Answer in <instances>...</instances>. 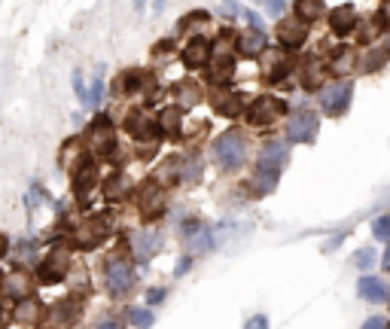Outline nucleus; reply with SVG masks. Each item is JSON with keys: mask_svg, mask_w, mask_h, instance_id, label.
Masks as SVG:
<instances>
[{"mask_svg": "<svg viewBox=\"0 0 390 329\" xmlns=\"http://www.w3.org/2000/svg\"><path fill=\"white\" fill-rule=\"evenodd\" d=\"M107 235H110V217H107V213L89 217L86 223H80L73 229V247L76 250H95Z\"/></svg>", "mask_w": 390, "mask_h": 329, "instance_id": "nucleus-4", "label": "nucleus"}, {"mask_svg": "<svg viewBox=\"0 0 390 329\" xmlns=\"http://www.w3.org/2000/svg\"><path fill=\"white\" fill-rule=\"evenodd\" d=\"M198 98H202V91H198L195 82H180L177 91H174V107H180V110L186 113L198 104Z\"/></svg>", "mask_w": 390, "mask_h": 329, "instance_id": "nucleus-28", "label": "nucleus"}, {"mask_svg": "<svg viewBox=\"0 0 390 329\" xmlns=\"http://www.w3.org/2000/svg\"><path fill=\"white\" fill-rule=\"evenodd\" d=\"M208 19H211V15L204 12V10H195V12L183 15V19L177 21V34H189V30H193V28H202V25H208Z\"/></svg>", "mask_w": 390, "mask_h": 329, "instance_id": "nucleus-35", "label": "nucleus"}, {"mask_svg": "<svg viewBox=\"0 0 390 329\" xmlns=\"http://www.w3.org/2000/svg\"><path fill=\"white\" fill-rule=\"evenodd\" d=\"M180 183H202V156L198 152L180 159Z\"/></svg>", "mask_w": 390, "mask_h": 329, "instance_id": "nucleus-29", "label": "nucleus"}, {"mask_svg": "<svg viewBox=\"0 0 390 329\" xmlns=\"http://www.w3.org/2000/svg\"><path fill=\"white\" fill-rule=\"evenodd\" d=\"M156 125H159V134H165V137H183V110L180 107H162V113H159V119H156Z\"/></svg>", "mask_w": 390, "mask_h": 329, "instance_id": "nucleus-20", "label": "nucleus"}, {"mask_svg": "<svg viewBox=\"0 0 390 329\" xmlns=\"http://www.w3.org/2000/svg\"><path fill=\"white\" fill-rule=\"evenodd\" d=\"M372 235H375L378 241L390 244V213H384V217H378L375 223H372Z\"/></svg>", "mask_w": 390, "mask_h": 329, "instance_id": "nucleus-39", "label": "nucleus"}, {"mask_svg": "<svg viewBox=\"0 0 390 329\" xmlns=\"http://www.w3.org/2000/svg\"><path fill=\"white\" fill-rule=\"evenodd\" d=\"M162 244H165V235L159 232V229H152V226L137 229V232L132 235V254L141 265H147L150 259L162 250Z\"/></svg>", "mask_w": 390, "mask_h": 329, "instance_id": "nucleus-10", "label": "nucleus"}, {"mask_svg": "<svg viewBox=\"0 0 390 329\" xmlns=\"http://www.w3.org/2000/svg\"><path fill=\"white\" fill-rule=\"evenodd\" d=\"M137 208H141L143 220H159L162 213L168 211L165 208V186L159 180H147L141 189H137Z\"/></svg>", "mask_w": 390, "mask_h": 329, "instance_id": "nucleus-6", "label": "nucleus"}, {"mask_svg": "<svg viewBox=\"0 0 390 329\" xmlns=\"http://www.w3.org/2000/svg\"><path fill=\"white\" fill-rule=\"evenodd\" d=\"M101 95H104V82L95 80V82H91V91H89V104L98 107V104H101Z\"/></svg>", "mask_w": 390, "mask_h": 329, "instance_id": "nucleus-43", "label": "nucleus"}, {"mask_svg": "<svg viewBox=\"0 0 390 329\" xmlns=\"http://www.w3.org/2000/svg\"><path fill=\"white\" fill-rule=\"evenodd\" d=\"M104 284H107V293L113 299H122L128 296L137 284V274H134V265L128 263L125 256H113L107 259V269H104Z\"/></svg>", "mask_w": 390, "mask_h": 329, "instance_id": "nucleus-2", "label": "nucleus"}, {"mask_svg": "<svg viewBox=\"0 0 390 329\" xmlns=\"http://www.w3.org/2000/svg\"><path fill=\"white\" fill-rule=\"evenodd\" d=\"M171 52H174V40H171V37H165V40H159L156 46H152V58L171 55Z\"/></svg>", "mask_w": 390, "mask_h": 329, "instance_id": "nucleus-41", "label": "nucleus"}, {"mask_svg": "<svg viewBox=\"0 0 390 329\" xmlns=\"http://www.w3.org/2000/svg\"><path fill=\"white\" fill-rule=\"evenodd\" d=\"M244 329H269V314H254L244 323Z\"/></svg>", "mask_w": 390, "mask_h": 329, "instance_id": "nucleus-44", "label": "nucleus"}, {"mask_svg": "<svg viewBox=\"0 0 390 329\" xmlns=\"http://www.w3.org/2000/svg\"><path fill=\"white\" fill-rule=\"evenodd\" d=\"M128 320H132V326H134V329H150L156 317H152V311H150V308H132V311H128Z\"/></svg>", "mask_w": 390, "mask_h": 329, "instance_id": "nucleus-38", "label": "nucleus"}, {"mask_svg": "<svg viewBox=\"0 0 390 329\" xmlns=\"http://www.w3.org/2000/svg\"><path fill=\"white\" fill-rule=\"evenodd\" d=\"M128 193H132V180L125 177V174H110V177L104 180V198L107 202H122Z\"/></svg>", "mask_w": 390, "mask_h": 329, "instance_id": "nucleus-27", "label": "nucleus"}, {"mask_svg": "<svg viewBox=\"0 0 390 329\" xmlns=\"http://www.w3.org/2000/svg\"><path fill=\"white\" fill-rule=\"evenodd\" d=\"M86 141L91 152H98V156H110V152H116V132H113L110 119L107 116H98L95 122L89 125L86 132Z\"/></svg>", "mask_w": 390, "mask_h": 329, "instance_id": "nucleus-11", "label": "nucleus"}, {"mask_svg": "<svg viewBox=\"0 0 390 329\" xmlns=\"http://www.w3.org/2000/svg\"><path fill=\"white\" fill-rule=\"evenodd\" d=\"M125 132L134 137V141H141V143H156V137H159V125L147 116V110H141V107H134L132 113L125 116Z\"/></svg>", "mask_w": 390, "mask_h": 329, "instance_id": "nucleus-12", "label": "nucleus"}, {"mask_svg": "<svg viewBox=\"0 0 390 329\" xmlns=\"http://www.w3.org/2000/svg\"><path fill=\"white\" fill-rule=\"evenodd\" d=\"M67 269H71V250L52 247L43 263L37 265V278H40V284H58L61 278H67Z\"/></svg>", "mask_w": 390, "mask_h": 329, "instance_id": "nucleus-5", "label": "nucleus"}, {"mask_svg": "<svg viewBox=\"0 0 390 329\" xmlns=\"http://www.w3.org/2000/svg\"><path fill=\"white\" fill-rule=\"evenodd\" d=\"M299 82L308 91H317L320 89V61L317 55H308L302 61V73H299Z\"/></svg>", "mask_w": 390, "mask_h": 329, "instance_id": "nucleus-30", "label": "nucleus"}, {"mask_svg": "<svg viewBox=\"0 0 390 329\" xmlns=\"http://www.w3.org/2000/svg\"><path fill=\"white\" fill-rule=\"evenodd\" d=\"M208 76L217 89H229V82H232V76H235V55H229V58L213 55L208 64Z\"/></svg>", "mask_w": 390, "mask_h": 329, "instance_id": "nucleus-22", "label": "nucleus"}, {"mask_svg": "<svg viewBox=\"0 0 390 329\" xmlns=\"http://www.w3.org/2000/svg\"><path fill=\"white\" fill-rule=\"evenodd\" d=\"M202 232H204V223H202L198 217H186V220H180V223H177V235H180V238L186 241V244H193Z\"/></svg>", "mask_w": 390, "mask_h": 329, "instance_id": "nucleus-34", "label": "nucleus"}, {"mask_svg": "<svg viewBox=\"0 0 390 329\" xmlns=\"http://www.w3.org/2000/svg\"><path fill=\"white\" fill-rule=\"evenodd\" d=\"M269 6H272V10H269L272 15H281V12H284V6H287V0H272Z\"/></svg>", "mask_w": 390, "mask_h": 329, "instance_id": "nucleus-48", "label": "nucleus"}, {"mask_svg": "<svg viewBox=\"0 0 390 329\" xmlns=\"http://www.w3.org/2000/svg\"><path fill=\"white\" fill-rule=\"evenodd\" d=\"M381 265H384V272H390V244H387V250H384V256H381Z\"/></svg>", "mask_w": 390, "mask_h": 329, "instance_id": "nucleus-50", "label": "nucleus"}, {"mask_svg": "<svg viewBox=\"0 0 390 329\" xmlns=\"http://www.w3.org/2000/svg\"><path fill=\"white\" fill-rule=\"evenodd\" d=\"M320 132V116L311 107H299L293 116L287 119V141L293 143H311Z\"/></svg>", "mask_w": 390, "mask_h": 329, "instance_id": "nucleus-3", "label": "nucleus"}, {"mask_svg": "<svg viewBox=\"0 0 390 329\" xmlns=\"http://www.w3.org/2000/svg\"><path fill=\"white\" fill-rule=\"evenodd\" d=\"M360 329H390V320L387 317H369V320H363Z\"/></svg>", "mask_w": 390, "mask_h": 329, "instance_id": "nucleus-45", "label": "nucleus"}, {"mask_svg": "<svg viewBox=\"0 0 390 329\" xmlns=\"http://www.w3.org/2000/svg\"><path fill=\"white\" fill-rule=\"evenodd\" d=\"M211 107L217 116H226V119H235L244 113V98L232 89H213L211 95Z\"/></svg>", "mask_w": 390, "mask_h": 329, "instance_id": "nucleus-15", "label": "nucleus"}, {"mask_svg": "<svg viewBox=\"0 0 390 329\" xmlns=\"http://www.w3.org/2000/svg\"><path fill=\"white\" fill-rule=\"evenodd\" d=\"M351 67H354V52H351V49L333 52V58H330V71L333 73H348Z\"/></svg>", "mask_w": 390, "mask_h": 329, "instance_id": "nucleus-36", "label": "nucleus"}, {"mask_svg": "<svg viewBox=\"0 0 390 329\" xmlns=\"http://www.w3.org/2000/svg\"><path fill=\"white\" fill-rule=\"evenodd\" d=\"M263 67H265V80H269V86H278V82H284L290 73H293V58L287 55V52L281 49H269L263 55Z\"/></svg>", "mask_w": 390, "mask_h": 329, "instance_id": "nucleus-13", "label": "nucleus"}, {"mask_svg": "<svg viewBox=\"0 0 390 329\" xmlns=\"http://www.w3.org/2000/svg\"><path fill=\"white\" fill-rule=\"evenodd\" d=\"M150 80H152L150 73H143L141 67H132V71H122L116 76V91L119 95H132V91H137V89H147Z\"/></svg>", "mask_w": 390, "mask_h": 329, "instance_id": "nucleus-26", "label": "nucleus"}, {"mask_svg": "<svg viewBox=\"0 0 390 329\" xmlns=\"http://www.w3.org/2000/svg\"><path fill=\"white\" fill-rule=\"evenodd\" d=\"M244 12V19H247L250 21V25H254V28H259V30H263V19H259V15L254 12V10H241Z\"/></svg>", "mask_w": 390, "mask_h": 329, "instance_id": "nucleus-47", "label": "nucleus"}, {"mask_svg": "<svg viewBox=\"0 0 390 329\" xmlns=\"http://www.w3.org/2000/svg\"><path fill=\"white\" fill-rule=\"evenodd\" d=\"M80 311H82V305L76 296H71V299H64V302H58L55 308L49 311V320L55 326H73L76 323V317H80Z\"/></svg>", "mask_w": 390, "mask_h": 329, "instance_id": "nucleus-25", "label": "nucleus"}, {"mask_svg": "<svg viewBox=\"0 0 390 329\" xmlns=\"http://www.w3.org/2000/svg\"><path fill=\"white\" fill-rule=\"evenodd\" d=\"M211 156H213V162H217L220 171H226V174L238 171V168L247 162V137H244L238 128L223 132L211 143Z\"/></svg>", "mask_w": 390, "mask_h": 329, "instance_id": "nucleus-1", "label": "nucleus"}, {"mask_svg": "<svg viewBox=\"0 0 390 329\" xmlns=\"http://www.w3.org/2000/svg\"><path fill=\"white\" fill-rule=\"evenodd\" d=\"M95 186H98V165L91 162V159H86V162L73 171V193H76V198H86Z\"/></svg>", "mask_w": 390, "mask_h": 329, "instance_id": "nucleus-19", "label": "nucleus"}, {"mask_svg": "<svg viewBox=\"0 0 390 329\" xmlns=\"http://www.w3.org/2000/svg\"><path fill=\"white\" fill-rule=\"evenodd\" d=\"M351 98H354V82L342 80V82H335V86L320 91V107H323V113H330V116H345L348 107H351Z\"/></svg>", "mask_w": 390, "mask_h": 329, "instance_id": "nucleus-8", "label": "nucleus"}, {"mask_svg": "<svg viewBox=\"0 0 390 329\" xmlns=\"http://www.w3.org/2000/svg\"><path fill=\"white\" fill-rule=\"evenodd\" d=\"M278 40L284 49H302L305 40H308V25L299 21L293 15V19H281L278 21Z\"/></svg>", "mask_w": 390, "mask_h": 329, "instance_id": "nucleus-16", "label": "nucleus"}, {"mask_svg": "<svg viewBox=\"0 0 390 329\" xmlns=\"http://www.w3.org/2000/svg\"><path fill=\"white\" fill-rule=\"evenodd\" d=\"M375 250H372V247H360V250H357V254H354V259H351V263H354V269H360L363 274H366V269H372V265H375Z\"/></svg>", "mask_w": 390, "mask_h": 329, "instance_id": "nucleus-37", "label": "nucleus"}, {"mask_svg": "<svg viewBox=\"0 0 390 329\" xmlns=\"http://www.w3.org/2000/svg\"><path fill=\"white\" fill-rule=\"evenodd\" d=\"M357 296H360L363 302H372V305H381L390 299V287L384 278H378V274H360L357 278Z\"/></svg>", "mask_w": 390, "mask_h": 329, "instance_id": "nucleus-14", "label": "nucleus"}, {"mask_svg": "<svg viewBox=\"0 0 390 329\" xmlns=\"http://www.w3.org/2000/svg\"><path fill=\"white\" fill-rule=\"evenodd\" d=\"M3 293L10 296L12 302L30 299V293H34V278H28L25 272H15V274H10V278L3 281Z\"/></svg>", "mask_w": 390, "mask_h": 329, "instance_id": "nucleus-24", "label": "nucleus"}, {"mask_svg": "<svg viewBox=\"0 0 390 329\" xmlns=\"http://www.w3.org/2000/svg\"><path fill=\"white\" fill-rule=\"evenodd\" d=\"M6 250H10V238L0 232V256H6Z\"/></svg>", "mask_w": 390, "mask_h": 329, "instance_id": "nucleus-49", "label": "nucleus"}, {"mask_svg": "<svg viewBox=\"0 0 390 329\" xmlns=\"http://www.w3.org/2000/svg\"><path fill=\"white\" fill-rule=\"evenodd\" d=\"M357 25H360V15H357V10L351 3L345 6H335V10L330 12V28H333V34H351Z\"/></svg>", "mask_w": 390, "mask_h": 329, "instance_id": "nucleus-23", "label": "nucleus"}, {"mask_svg": "<svg viewBox=\"0 0 390 329\" xmlns=\"http://www.w3.org/2000/svg\"><path fill=\"white\" fill-rule=\"evenodd\" d=\"M287 107H284V101H278V98H269V95H263V98H256L254 104L244 110V119L250 122L254 128H269L274 119L284 113Z\"/></svg>", "mask_w": 390, "mask_h": 329, "instance_id": "nucleus-9", "label": "nucleus"}, {"mask_svg": "<svg viewBox=\"0 0 390 329\" xmlns=\"http://www.w3.org/2000/svg\"><path fill=\"white\" fill-rule=\"evenodd\" d=\"M0 329H3V326H0Z\"/></svg>", "mask_w": 390, "mask_h": 329, "instance_id": "nucleus-55", "label": "nucleus"}, {"mask_svg": "<svg viewBox=\"0 0 390 329\" xmlns=\"http://www.w3.org/2000/svg\"><path fill=\"white\" fill-rule=\"evenodd\" d=\"M98 329H119L116 320H104V323H98Z\"/></svg>", "mask_w": 390, "mask_h": 329, "instance_id": "nucleus-51", "label": "nucleus"}, {"mask_svg": "<svg viewBox=\"0 0 390 329\" xmlns=\"http://www.w3.org/2000/svg\"><path fill=\"white\" fill-rule=\"evenodd\" d=\"M323 15V0H296V19L311 25Z\"/></svg>", "mask_w": 390, "mask_h": 329, "instance_id": "nucleus-31", "label": "nucleus"}, {"mask_svg": "<svg viewBox=\"0 0 390 329\" xmlns=\"http://www.w3.org/2000/svg\"><path fill=\"white\" fill-rule=\"evenodd\" d=\"M387 58H390L387 49H369L363 55V61H360V71L363 73H375V71H381V67L387 64Z\"/></svg>", "mask_w": 390, "mask_h": 329, "instance_id": "nucleus-33", "label": "nucleus"}, {"mask_svg": "<svg viewBox=\"0 0 390 329\" xmlns=\"http://www.w3.org/2000/svg\"><path fill=\"white\" fill-rule=\"evenodd\" d=\"M287 162H290L287 143L284 141H269V143H263V150H259V156H256V171L281 177V171L287 168Z\"/></svg>", "mask_w": 390, "mask_h": 329, "instance_id": "nucleus-7", "label": "nucleus"}, {"mask_svg": "<svg viewBox=\"0 0 390 329\" xmlns=\"http://www.w3.org/2000/svg\"><path fill=\"white\" fill-rule=\"evenodd\" d=\"M0 287H3V281H0Z\"/></svg>", "mask_w": 390, "mask_h": 329, "instance_id": "nucleus-54", "label": "nucleus"}, {"mask_svg": "<svg viewBox=\"0 0 390 329\" xmlns=\"http://www.w3.org/2000/svg\"><path fill=\"white\" fill-rule=\"evenodd\" d=\"M34 244H30V241H25V244H21V247H19V259H34Z\"/></svg>", "mask_w": 390, "mask_h": 329, "instance_id": "nucleus-46", "label": "nucleus"}, {"mask_svg": "<svg viewBox=\"0 0 390 329\" xmlns=\"http://www.w3.org/2000/svg\"><path fill=\"white\" fill-rule=\"evenodd\" d=\"M384 49H387V52H390V30H387V46H384Z\"/></svg>", "mask_w": 390, "mask_h": 329, "instance_id": "nucleus-53", "label": "nucleus"}, {"mask_svg": "<svg viewBox=\"0 0 390 329\" xmlns=\"http://www.w3.org/2000/svg\"><path fill=\"white\" fill-rule=\"evenodd\" d=\"M43 305L30 296V299H21V302H15V308H12V320L19 326H37L43 320Z\"/></svg>", "mask_w": 390, "mask_h": 329, "instance_id": "nucleus-21", "label": "nucleus"}, {"mask_svg": "<svg viewBox=\"0 0 390 329\" xmlns=\"http://www.w3.org/2000/svg\"><path fill=\"white\" fill-rule=\"evenodd\" d=\"M211 58H213V46L204 40V37L189 40L186 49H183V64H186L189 71H202V67H208Z\"/></svg>", "mask_w": 390, "mask_h": 329, "instance_id": "nucleus-17", "label": "nucleus"}, {"mask_svg": "<svg viewBox=\"0 0 390 329\" xmlns=\"http://www.w3.org/2000/svg\"><path fill=\"white\" fill-rule=\"evenodd\" d=\"M235 49L241 52L244 58H259V55H265L269 52V34L265 30H244V34L238 37V43H235Z\"/></svg>", "mask_w": 390, "mask_h": 329, "instance_id": "nucleus-18", "label": "nucleus"}, {"mask_svg": "<svg viewBox=\"0 0 390 329\" xmlns=\"http://www.w3.org/2000/svg\"><path fill=\"white\" fill-rule=\"evenodd\" d=\"M213 247H217V235H213V229L204 226V232L189 244V254L193 256H208V254H213Z\"/></svg>", "mask_w": 390, "mask_h": 329, "instance_id": "nucleus-32", "label": "nucleus"}, {"mask_svg": "<svg viewBox=\"0 0 390 329\" xmlns=\"http://www.w3.org/2000/svg\"><path fill=\"white\" fill-rule=\"evenodd\" d=\"M168 296V290L165 287H150L147 290V296H143V299H147V305H159Z\"/></svg>", "mask_w": 390, "mask_h": 329, "instance_id": "nucleus-42", "label": "nucleus"}, {"mask_svg": "<svg viewBox=\"0 0 390 329\" xmlns=\"http://www.w3.org/2000/svg\"><path fill=\"white\" fill-rule=\"evenodd\" d=\"M165 10V0H156V12H162Z\"/></svg>", "mask_w": 390, "mask_h": 329, "instance_id": "nucleus-52", "label": "nucleus"}, {"mask_svg": "<svg viewBox=\"0 0 390 329\" xmlns=\"http://www.w3.org/2000/svg\"><path fill=\"white\" fill-rule=\"evenodd\" d=\"M193 265H195V256H193V254H183V256L177 259V265H174V278H183V274L193 269Z\"/></svg>", "mask_w": 390, "mask_h": 329, "instance_id": "nucleus-40", "label": "nucleus"}]
</instances>
